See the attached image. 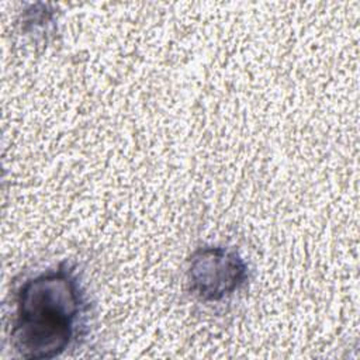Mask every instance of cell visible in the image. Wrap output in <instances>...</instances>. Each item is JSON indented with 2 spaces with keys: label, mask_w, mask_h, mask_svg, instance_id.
I'll use <instances>...</instances> for the list:
<instances>
[{
  "label": "cell",
  "mask_w": 360,
  "mask_h": 360,
  "mask_svg": "<svg viewBox=\"0 0 360 360\" xmlns=\"http://www.w3.org/2000/svg\"><path fill=\"white\" fill-rule=\"evenodd\" d=\"M89 308L75 264L60 262L25 278L14 295V352L28 360L60 356L82 335Z\"/></svg>",
  "instance_id": "6da1fadb"
},
{
  "label": "cell",
  "mask_w": 360,
  "mask_h": 360,
  "mask_svg": "<svg viewBox=\"0 0 360 360\" xmlns=\"http://www.w3.org/2000/svg\"><path fill=\"white\" fill-rule=\"evenodd\" d=\"M249 281V266L232 248L204 245L187 260L188 292L202 302H221L242 290Z\"/></svg>",
  "instance_id": "7a4b0ae2"
},
{
  "label": "cell",
  "mask_w": 360,
  "mask_h": 360,
  "mask_svg": "<svg viewBox=\"0 0 360 360\" xmlns=\"http://www.w3.org/2000/svg\"><path fill=\"white\" fill-rule=\"evenodd\" d=\"M55 11L44 3L30 4L27 10H24L21 15L22 30L30 34H38L39 30L48 31V25L53 24Z\"/></svg>",
  "instance_id": "3957f363"
}]
</instances>
